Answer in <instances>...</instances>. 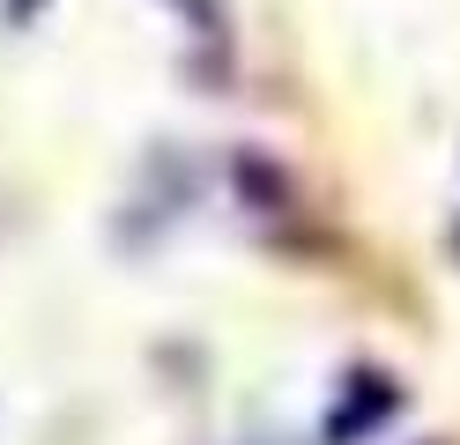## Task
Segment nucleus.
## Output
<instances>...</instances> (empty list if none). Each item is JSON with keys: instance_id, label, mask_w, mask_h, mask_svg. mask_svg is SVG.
<instances>
[{"instance_id": "f257e3e1", "label": "nucleus", "mask_w": 460, "mask_h": 445, "mask_svg": "<svg viewBox=\"0 0 460 445\" xmlns=\"http://www.w3.org/2000/svg\"><path fill=\"white\" fill-rule=\"evenodd\" d=\"M394 408H401V386H394L386 371H357L349 386H341V408L327 415V445H357V438H371Z\"/></svg>"}]
</instances>
